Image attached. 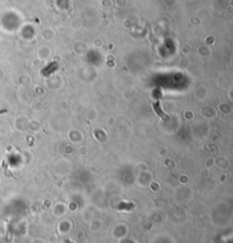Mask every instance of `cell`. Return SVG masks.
<instances>
[{
  "label": "cell",
  "instance_id": "2",
  "mask_svg": "<svg viewBox=\"0 0 233 243\" xmlns=\"http://www.w3.org/2000/svg\"><path fill=\"white\" fill-rule=\"evenodd\" d=\"M154 109H155V111L157 113V115L159 116V117H162V118H165V117H166L165 114H164V111H163V109L160 108V103H159V101H157V102L154 103Z\"/></svg>",
  "mask_w": 233,
  "mask_h": 243
},
{
  "label": "cell",
  "instance_id": "1",
  "mask_svg": "<svg viewBox=\"0 0 233 243\" xmlns=\"http://www.w3.org/2000/svg\"><path fill=\"white\" fill-rule=\"evenodd\" d=\"M57 66H58V65H57L56 61H53V63H51V64H49L47 67H45V70H42V74H45V75H49L50 73H52L53 70L57 68Z\"/></svg>",
  "mask_w": 233,
  "mask_h": 243
}]
</instances>
